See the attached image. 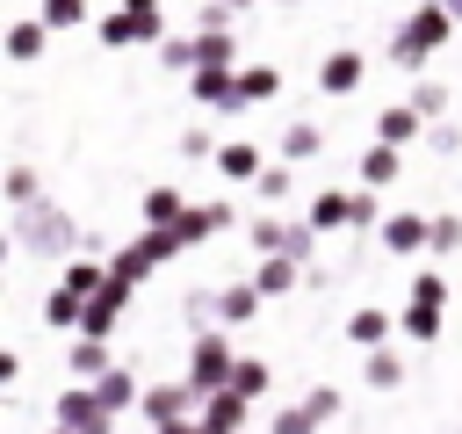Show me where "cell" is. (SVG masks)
Listing matches in <instances>:
<instances>
[{
  "instance_id": "obj_1",
  "label": "cell",
  "mask_w": 462,
  "mask_h": 434,
  "mask_svg": "<svg viewBox=\"0 0 462 434\" xmlns=\"http://www.w3.org/2000/svg\"><path fill=\"white\" fill-rule=\"evenodd\" d=\"M448 29H455V14L433 0V7H419V14H411L397 36H390V58H397V65H419L426 51H440V43H448Z\"/></svg>"
},
{
  "instance_id": "obj_2",
  "label": "cell",
  "mask_w": 462,
  "mask_h": 434,
  "mask_svg": "<svg viewBox=\"0 0 462 434\" xmlns=\"http://www.w3.org/2000/svg\"><path fill=\"white\" fill-rule=\"evenodd\" d=\"M361 72H368V65H361V51H332V58L318 65V87H325V94H354V87H361Z\"/></svg>"
},
{
  "instance_id": "obj_3",
  "label": "cell",
  "mask_w": 462,
  "mask_h": 434,
  "mask_svg": "<svg viewBox=\"0 0 462 434\" xmlns=\"http://www.w3.org/2000/svg\"><path fill=\"white\" fill-rule=\"evenodd\" d=\"M101 36H108V43H152V36H159V14H130V7H123V14L101 22Z\"/></svg>"
},
{
  "instance_id": "obj_4",
  "label": "cell",
  "mask_w": 462,
  "mask_h": 434,
  "mask_svg": "<svg viewBox=\"0 0 462 434\" xmlns=\"http://www.w3.org/2000/svg\"><path fill=\"white\" fill-rule=\"evenodd\" d=\"M383 246H390V253L433 246V224H426V217H383Z\"/></svg>"
},
{
  "instance_id": "obj_5",
  "label": "cell",
  "mask_w": 462,
  "mask_h": 434,
  "mask_svg": "<svg viewBox=\"0 0 462 434\" xmlns=\"http://www.w3.org/2000/svg\"><path fill=\"white\" fill-rule=\"evenodd\" d=\"M375 137H383V145H411V137H419V108H383V116H375Z\"/></svg>"
},
{
  "instance_id": "obj_6",
  "label": "cell",
  "mask_w": 462,
  "mask_h": 434,
  "mask_svg": "<svg viewBox=\"0 0 462 434\" xmlns=\"http://www.w3.org/2000/svg\"><path fill=\"white\" fill-rule=\"evenodd\" d=\"M43 29H51L43 14H36V22H14V36H7V58H36V51H43Z\"/></svg>"
},
{
  "instance_id": "obj_7",
  "label": "cell",
  "mask_w": 462,
  "mask_h": 434,
  "mask_svg": "<svg viewBox=\"0 0 462 434\" xmlns=\"http://www.w3.org/2000/svg\"><path fill=\"white\" fill-rule=\"evenodd\" d=\"M144 217H152V224L166 231V224H180L188 210H180V195H173V188H152V195H144Z\"/></svg>"
},
{
  "instance_id": "obj_8",
  "label": "cell",
  "mask_w": 462,
  "mask_h": 434,
  "mask_svg": "<svg viewBox=\"0 0 462 434\" xmlns=\"http://www.w3.org/2000/svg\"><path fill=\"white\" fill-rule=\"evenodd\" d=\"M361 174H368L375 188H383V181H397V145H375V152L361 159Z\"/></svg>"
},
{
  "instance_id": "obj_9",
  "label": "cell",
  "mask_w": 462,
  "mask_h": 434,
  "mask_svg": "<svg viewBox=\"0 0 462 434\" xmlns=\"http://www.w3.org/2000/svg\"><path fill=\"white\" fill-rule=\"evenodd\" d=\"M267 94H274V72H267V65L238 72V101H267Z\"/></svg>"
},
{
  "instance_id": "obj_10",
  "label": "cell",
  "mask_w": 462,
  "mask_h": 434,
  "mask_svg": "<svg viewBox=\"0 0 462 434\" xmlns=\"http://www.w3.org/2000/svg\"><path fill=\"white\" fill-rule=\"evenodd\" d=\"M217 159H224V174H231V181H245V174L260 166V159H253V145H224Z\"/></svg>"
},
{
  "instance_id": "obj_11",
  "label": "cell",
  "mask_w": 462,
  "mask_h": 434,
  "mask_svg": "<svg viewBox=\"0 0 462 434\" xmlns=\"http://www.w3.org/2000/svg\"><path fill=\"white\" fill-rule=\"evenodd\" d=\"M282 152H289V159H310V152H318V130H310V123H296V130L282 137Z\"/></svg>"
},
{
  "instance_id": "obj_12",
  "label": "cell",
  "mask_w": 462,
  "mask_h": 434,
  "mask_svg": "<svg viewBox=\"0 0 462 434\" xmlns=\"http://www.w3.org/2000/svg\"><path fill=\"white\" fill-rule=\"evenodd\" d=\"M87 14V0H43V22L51 29H65V22H79Z\"/></svg>"
},
{
  "instance_id": "obj_13",
  "label": "cell",
  "mask_w": 462,
  "mask_h": 434,
  "mask_svg": "<svg viewBox=\"0 0 462 434\" xmlns=\"http://www.w3.org/2000/svg\"><path fill=\"white\" fill-rule=\"evenodd\" d=\"M433 246H440V253L462 246V224H455V217H433Z\"/></svg>"
},
{
  "instance_id": "obj_14",
  "label": "cell",
  "mask_w": 462,
  "mask_h": 434,
  "mask_svg": "<svg viewBox=\"0 0 462 434\" xmlns=\"http://www.w3.org/2000/svg\"><path fill=\"white\" fill-rule=\"evenodd\" d=\"M224 318H253V289H224Z\"/></svg>"
},
{
  "instance_id": "obj_15",
  "label": "cell",
  "mask_w": 462,
  "mask_h": 434,
  "mask_svg": "<svg viewBox=\"0 0 462 434\" xmlns=\"http://www.w3.org/2000/svg\"><path fill=\"white\" fill-rule=\"evenodd\" d=\"M440 101H448V94H440V87H433V80H426V87H419V94H411V108H419V116H433V108H440Z\"/></svg>"
},
{
  "instance_id": "obj_16",
  "label": "cell",
  "mask_w": 462,
  "mask_h": 434,
  "mask_svg": "<svg viewBox=\"0 0 462 434\" xmlns=\"http://www.w3.org/2000/svg\"><path fill=\"white\" fill-rule=\"evenodd\" d=\"M383 333V311H354V340H375Z\"/></svg>"
},
{
  "instance_id": "obj_17",
  "label": "cell",
  "mask_w": 462,
  "mask_h": 434,
  "mask_svg": "<svg viewBox=\"0 0 462 434\" xmlns=\"http://www.w3.org/2000/svg\"><path fill=\"white\" fill-rule=\"evenodd\" d=\"M123 7H130V14H152V7H159V0H123Z\"/></svg>"
},
{
  "instance_id": "obj_18",
  "label": "cell",
  "mask_w": 462,
  "mask_h": 434,
  "mask_svg": "<svg viewBox=\"0 0 462 434\" xmlns=\"http://www.w3.org/2000/svg\"><path fill=\"white\" fill-rule=\"evenodd\" d=\"M217 7H253V0H217Z\"/></svg>"
}]
</instances>
